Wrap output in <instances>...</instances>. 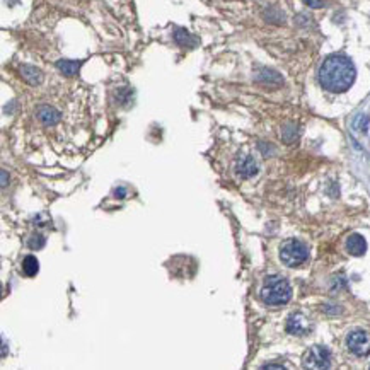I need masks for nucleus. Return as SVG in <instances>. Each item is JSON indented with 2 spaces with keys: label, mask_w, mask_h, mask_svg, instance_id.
I'll list each match as a JSON object with an SVG mask.
<instances>
[{
  "label": "nucleus",
  "mask_w": 370,
  "mask_h": 370,
  "mask_svg": "<svg viewBox=\"0 0 370 370\" xmlns=\"http://www.w3.org/2000/svg\"><path fill=\"white\" fill-rule=\"evenodd\" d=\"M355 65L345 55H331L319 69V82L329 92H345L355 80Z\"/></svg>",
  "instance_id": "f257e3e1"
},
{
  "label": "nucleus",
  "mask_w": 370,
  "mask_h": 370,
  "mask_svg": "<svg viewBox=\"0 0 370 370\" xmlns=\"http://www.w3.org/2000/svg\"><path fill=\"white\" fill-rule=\"evenodd\" d=\"M292 287L285 278L273 275L265 280V285L261 288V299L266 305H283L290 300Z\"/></svg>",
  "instance_id": "f03ea898"
},
{
  "label": "nucleus",
  "mask_w": 370,
  "mask_h": 370,
  "mask_svg": "<svg viewBox=\"0 0 370 370\" xmlns=\"http://www.w3.org/2000/svg\"><path fill=\"white\" fill-rule=\"evenodd\" d=\"M309 258V247L302 241L290 239L285 244L280 247V259L288 268H297V266L304 265Z\"/></svg>",
  "instance_id": "7ed1b4c3"
},
{
  "label": "nucleus",
  "mask_w": 370,
  "mask_h": 370,
  "mask_svg": "<svg viewBox=\"0 0 370 370\" xmlns=\"http://www.w3.org/2000/svg\"><path fill=\"white\" fill-rule=\"evenodd\" d=\"M346 346L353 355L365 356L370 353V336L362 329H355L346 336Z\"/></svg>",
  "instance_id": "20e7f679"
},
{
  "label": "nucleus",
  "mask_w": 370,
  "mask_h": 370,
  "mask_svg": "<svg viewBox=\"0 0 370 370\" xmlns=\"http://www.w3.org/2000/svg\"><path fill=\"white\" fill-rule=\"evenodd\" d=\"M305 367L309 368H328L331 363V351L326 346H314L305 355Z\"/></svg>",
  "instance_id": "39448f33"
},
{
  "label": "nucleus",
  "mask_w": 370,
  "mask_h": 370,
  "mask_svg": "<svg viewBox=\"0 0 370 370\" xmlns=\"http://www.w3.org/2000/svg\"><path fill=\"white\" fill-rule=\"evenodd\" d=\"M287 331L293 336H304L309 331V323L302 314H292L287 321Z\"/></svg>",
  "instance_id": "423d86ee"
},
{
  "label": "nucleus",
  "mask_w": 370,
  "mask_h": 370,
  "mask_svg": "<svg viewBox=\"0 0 370 370\" xmlns=\"http://www.w3.org/2000/svg\"><path fill=\"white\" fill-rule=\"evenodd\" d=\"M236 171L237 174L241 176V178H252V176L258 174V164H256V161L252 159V157L246 155V157H241L236 166Z\"/></svg>",
  "instance_id": "0eeeda50"
},
{
  "label": "nucleus",
  "mask_w": 370,
  "mask_h": 370,
  "mask_svg": "<svg viewBox=\"0 0 370 370\" xmlns=\"http://www.w3.org/2000/svg\"><path fill=\"white\" fill-rule=\"evenodd\" d=\"M346 251H348L351 256H363L365 251H367V241H365L363 236H360V234H351V236L346 239Z\"/></svg>",
  "instance_id": "6e6552de"
},
{
  "label": "nucleus",
  "mask_w": 370,
  "mask_h": 370,
  "mask_svg": "<svg viewBox=\"0 0 370 370\" xmlns=\"http://www.w3.org/2000/svg\"><path fill=\"white\" fill-rule=\"evenodd\" d=\"M36 116H38V120L41 121L43 125H46V126H53V125H57L58 121H60V113H58L55 108H51V106L38 108Z\"/></svg>",
  "instance_id": "1a4fd4ad"
},
{
  "label": "nucleus",
  "mask_w": 370,
  "mask_h": 370,
  "mask_svg": "<svg viewBox=\"0 0 370 370\" xmlns=\"http://www.w3.org/2000/svg\"><path fill=\"white\" fill-rule=\"evenodd\" d=\"M21 75H22V79L31 85H39L43 80L41 70L36 69V67H31V65H22L21 67Z\"/></svg>",
  "instance_id": "9d476101"
},
{
  "label": "nucleus",
  "mask_w": 370,
  "mask_h": 370,
  "mask_svg": "<svg viewBox=\"0 0 370 370\" xmlns=\"http://www.w3.org/2000/svg\"><path fill=\"white\" fill-rule=\"evenodd\" d=\"M259 80L261 84H265V85H280L283 82V79H282V75L277 74L275 70H261L259 74H258V77H256Z\"/></svg>",
  "instance_id": "9b49d317"
},
{
  "label": "nucleus",
  "mask_w": 370,
  "mask_h": 370,
  "mask_svg": "<svg viewBox=\"0 0 370 370\" xmlns=\"http://www.w3.org/2000/svg\"><path fill=\"white\" fill-rule=\"evenodd\" d=\"M57 67H58V70L62 72L63 75H69V77H72V75H75L79 72L80 69V62H74V60H60V62H57Z\"/></svg>",
  "instance_id": "f8f14e48"
},
{
  "label": "nucleus",
  "mask_w": 370,
  "mask_h": 370,
  "mask_svg": "<svg viewBox=\"0 0 370 370\" xmlns=\"http://www.w3.org/2000/svg\"><path fill=\"white\" fill-rule=\"evenodd\" d=\"M174 39H176V43L181 44V46H195L196 44V39L184 29H176L174 31Z\"/></svg>",
  "instance_id": "ddd939ff"
},
{
  "label": "nucleus",
  "mask_w": 370,
  "mask_h": 370,
  "mask_svg": "<svg viewBox=\"0 0 370 370\" xmlns=\"http://www.w3.org/2000/svg\"><path fill=\"white\" fill-rule=\"evenodd\" d=\"M39 270V263L34 256H26L24 261H22V272H24L28 277H34Z\"/></svg>",
  "instance_id": "4468645a"
},
{
  "label": "nucleus",
  "mask_w": 370,
  "mask_h": 370,
  "mask_svg": "<svg viewBox=\"0 0 370 370\" xmlns=\"http://www.w3.org/2000/svg\"><path fill=\"white\" fill-rule=\"evenodd\" d=\"M28 244H29L31 249H41V247L46 244V239H44L43 236H39V234H34V236H31Z\"/></svg>",
  "instance_id": "2eb2a0df"
},
{
  "label": "nucleus",
  "mask_w": 370,
  "mask_h": 370,
  "mask_svg": "<svg viewBox=\"0 0 370 370\" xmlns=\"http://www.w3.org/2000/svg\"><path fill=\"white\" fill-rule=\"evenodd\" d=\"M353 126L356 130H360V132H367L368 128V116L367 115H358L356 116V120L353 121Z\"/></svg>",
  "instance_id": "dca6fc26"
},
{
  "label": "nucleus",
  "mask_w": 370,
  "mask_h": 370,
  "mask_svg": "<svg viewBox=\"0 0 370 370\" xmlns=\"http://www.w3.org/2000/svg\"><path fill=\"white\" fill-rule=\"evenodd\" d=\"M297 137V128L293 125H288L285 130H283V138L287 140V142H293Z\"/></svg>",
  "instance_id": "f3484780"
},
{
  "label": "nucleus",
  "mask_w": 370,
  "mask_h": 370,
  "mask_svg": "<svg viewBox=\"0 0 370 370\" xmlns=\"http://www.w3.org/2000/svg\"><path fill=\"white\" fill-rule=\"evenodd\" d=\"M304 4L312 9H321L324 6V0H304Z\"/></svg>",
  "instance_id": "a211bd4d"
},
{
  "label": "nucleus",
  "mask_w": 370,
  "mask_h": 370,
  "mask_svg": "<svg viewBox=\"0 0 370 370\" xmlns=\"http://www.w3.org/2000/svg\"><path fill=\"white\" fill-rule=\"evenodd\" d=\"M115 196L120 198V200H123V198L126 196V189L125 188H116L115 189Z\"/></svg>",
  "instance_id": "6ab92c4d"
},
{
  "label": "nucleus",
  "mask_w": 370,
  "mask_h": 370,
  "mask_svg": "<svg viewBox=\"0 0 370 370\" xmlns=\"http://www.w3.org/2000/svg\"><path fill=\"white\" fill-rule=\"evenodd\" d=\"M2 186H7V171H2Z\"/></svg>",
  "instance_id": "aec40b11"
},
{
  "label": "nucleus",
  "mask_w": 370,
  "mask_h": 370,
  "mask_svg": "<svg viewBox=\"0 0 370 370\" xmlns=\"http://www.w3.org/2000/svg\"><path fill=\"white\" fill-rule=\"evenodd\" d=\"M265 368H283V367H280V365H266Z\"/></svg>",
  "instance_id": "412c9836"
}]
</instances>
